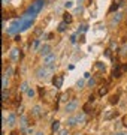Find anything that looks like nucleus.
<instances>
[{
  "label": "nucleus",
  "mask_w": 127,
  "mask_h": 135,
  "mask_svg": "<svg viewBox=\"0 0 127 135\" xmlns=\"http://www.w3.org/2000/svg\"><path fill=\"white\" fill-rule=\"evenodd\" d=\"M35 135H45V134H43V132H36Z\"/></svg>",
  "instance_id": "37998d69"
},
{
  "label": "nucleus",
  "mask_w": 127,
  "mask_h": 135,
  "mask_svg": "<svg viewBox=\"0 0 127 135\" xmlns=\"http://www.w3.org/2000/svg\"><path fill=\"white\" fill-rule=\"evenodd\" d=\"M31 48H33V50H39V48H41V39H35L33 44H31Z\"/></svg>",
  "instance_id": "4be33fe9"
},
{
  "label": "nucleus",
  "mask_w": 127,
  "mask_h": 135,
  "mask_svg": "<svg viewBox=\"0 0 127 135\" xmlns=\"http://www.w3.org/2000/svg\"><path fill=\"white\" fill-rule=\"evenodd\" d=\"M106 93H108V87H99V92H97L99 96H105Z\"/></svg>",
  "instance_id": "5701e85b"
},
{
  "label": "nucleus",
  "mask_w": 127,
  "mask_h": 135,
  "mask_svg": "<svg viewBox=\"0 0 127 135\" xmlns=\"http://www.w3.org/2000/svg\"><path fill=\"white\" fill-rule=\"evenodd\" d=\"M82 111H84L85 114H88V113H91V104L90 102H87V104L82 107Z\"/></svg>",
  "instance_id": "b1692460"
},
{
  "label": "nucleus",
  "mask_w": 127,
  "mask_h": 135,
  "mask_svg": "<svg viewBox=\"0 0 127 135\" xmlns=\"http://www.w3.org/2000/svg\"><path fill=\"white\" fill-rule=\"evenodd\" d=\"M43 5H45V0H35V2L31 3L30 6H29V9L25 11L24 15L30 17V18H35L37 14L41 12V9L43 8Z\"/></svg>",
  "instance_id": "f257e3e1"
},
{
  "label": "nucleus",
  "mask_w": 127,
  "mask_h": 135,
  "mask_svg": "<svg viewBox=\"0 0 127 135\" xmlns=\"http://www.w3.org/2000/svg\"><path fill=\"white\" fill-rule=\"evenodd\" d=\"M37 92H39V96L43 98V95H45V89H43V87H37Z\"/></svg>",
  "instance_id": "c756f323"
},
{
  "label": "nucleus",
  "mask_w": 127,
  "mask_h": 135,
  "mask_svg": "<svg viewBox=\"0 0 127 135\" xmlns=\"http://www.w3.org/2000/svg\"><path fill=\"white\" fill-rule=\"evenodd\" d=\"M51 131H52V132L60 131V122H58V120H54V122H52V125H51Z\"/></svg>",
  "instance_id": "4468645a"
},
{
  "label": "nucleus",
  "mask_w": 127,
  "mask_h": 135,
  "mask_svg": "<svg viewBox=\"0 0 127 135\" xmlns=\"http://www.w3.org/2000/svg\"><path fill=\"white\" fill-rule=\"evenodd\" d=\"M55 60H57V54H55V53H51V54L45 56V57H43V66L51 68L52 65H55Z\"/></svg>",
  "instance_id": "f03ea898"
},
{
  "label": "nucleus",
  "mask_w": 127,
  "mask_h": 135,
  "mask_svg": "<svg viewBox=\"0 0 127 135\" xmlns=\"http://www.w3.org/2000/svg\"><path fill=\"white\" fill-rule=\"evenodd\" d=\"M31 116H35V117L42 116V107H41V105H35V107L31 108Z\"/></svg>",
  "instance_id": "6e6552de"
},
{
  "label": "nucleus",
  "mask_w": 127,
  "mask_h": 135,
  "mask_svg": "<svg viewBox=\"0 0 127 135\" xmlns=\"http://www.w3.org/2000/svg\"><path fill=\"white\" fill-rule=\"evenodd\" d=\"M121 20H123V14H121V12H117L114 17L111 18V24H112V26H114V24H118Z\"/></svg>",
  "instance_id": "1a4fd4ad"
},
{
  "label": "nucleus",
  "mask_w": 127,
  "mask_h": 135,
  "mask_svg": "<svg viewBox=\"0 0 127 135\" xmlns=\"http://www.w3.org/2000/svg\"><path fill=\"white\" fill-rule=\"evenodd\" d=\"M8 99H9V90H8V89H3V90H2V101L6 102Z\"/></svg>",
  "instance_id": "2eb2a0df"
},
{
  "label": "nucleus",
  "mask_w": 127,
  "mask_h": 135,
  "mask_svg": "<svg viewBox=\"0 0 127 135\" xmlns=\"http://www.w3.org/2000/svg\"><path fill=\"white\" fill-rule=\"evenodd\" d=\"M66 123H67V126H69V128H73V126H76V125H78V120H76V116L69 117Z\"/></svg>",
  "instance_id": "f8f14e48"
},
{
  "label": "nucleus",
  "mask_w": 127,
  "mask_h": 135,
  "mask_svg": "<svg viewBox=\"0 0 127 135\" xmlns=\"http://www.w3.org/2000/svg\"><path fill=\"white\" fill-rule=\"evenodd\" d=\"M88 86H90V87L96 86V80H94V78H90V80H88Z\"/></svg>",
  "instance_id": "72a5a7b5"
},
{
  "label": "nucleus",
  "mask_w": 127,
  "mask_h": 135,
  "mask_svg": "<svg viewBox=\"0 0 127 135\" xmlns=\"http://www.w3.org/2000/svg\"><path fill=\"white\" fill-rule=\"evenodd\" d=\"M118 135H127V134H126V132H120Z\"/></svg>",
  "instance_id": "c03bdc74"
},
{
  "label": "nucleus",
  "mask_w": 127,
  "mask_h": 135,
  "mask_svg": "<svg viewBox=\"0 0 127 135\" xmlns=\"http://www.w3.org/2000/svg\"><path fill=\"white\" fill-rule=\"evenodd\" d=\"M115 135H118V134H115Z\"/></svg>",
  "instance_id": "de8ad7c7"
},
{
  "label": "nucleus",
  "mask_w": 127,
  "mask_h": 135,
  "mask_svg": "<svg viewBox=\"0 0 127 135\" xmlns=\"http://www.w3.org/2000/svg\"><path fill=\"white\" fill-rule=\"evenodd\" d=\"M66 29H67V23H64V21H61L60 24H58V27H57V30L60 32V33L66 32Z\"/></svg>",
  "instance_id": "f3484780"
},
{
  "label": "nucleus",
  "mask_w": 127,
  "mask_h": 135,
  "mask_svg": "<svg viewBox=\"0 0 127 135\" xmlns=\"http://www.w3.org/2000/svg\"><path fill=\"white\" fill-rule=\"evenodd\" d=\"M118 8H120V5H118V3H115V2H112V5H111V8H109V14L115 12Z\"/></svg>",
  "instance_id": "393cba45"
},
{
  "label": "nucleus",
  "mask_w": 127,
  "mask_h": 135,
  "mask_svg": "<svg viewBox=\"0 0 127 135\" xmlns=\"http://www.w3.org/2000/svg\"><path fill=\"white\" fill-rule=\"evenodd\" d=\"M19 41H21V36H19V35H17V36H15V42H19Z\"/></svg>",
  "instance_id": "ea45409f"
},
{
  "label": "nucleus",
  "mask_w": 127,
  "mask_h": 135,
  "mask_svg": "<svg viewBox=\"0 0 127 135\" xmlns=\"http://www.w3.org/2000/svg\"><path fill=\"white\" fill-rule=\"evenodd\" d=\"M84 78H90V72H85V74H84Z\"/></svg>",
  "instance_id": "79ce46f5"
},
{
  "label": "nucleus",
  "mask_w": 127,
  "mask_h": 135,
  "mask_svg": "<svg viewBox=\"0 0 127 135\" xmlns=\"http://www.w3.org/2000/svg\"><path fill=\"white\" fill-rule=\"evenodd\" d=\"M19 132H21V131H12V132H11V135H18Z\"/></svg>",
  "instance_id": "a19ab883"
},
{
  "label": "nucleus",
  "mask_w": 127,
  "mask_h": 135,
  "mask_svg": "<svg viewBox=\"0 0 127 135\" xmlns=\"http://www.w3.org/2000/svg\"><path fill=\"white\" fill-rule=\"evenodd\" d=\"M15 122H17V116H15L14 113H11V114L8 116V120H6V123L9 125V126H14V125H15Z\"/></svg>",
  "instance_id": "9b49d317"
},
{
  "label": "nucleus",
  "mask_w": 127,
  "mask_h": 135,
  "mask_svg": "<svg viewBox=\"0 0 127 135\" xmlns=\"http://www.w3.org/2000/svg\"><path fill=\"white\" fill-rule=\"evenodd\" d=\"M118 101H120V95H112L111 99H109V102H111L112 105H117L118 104Z\"/></svg>",
  "instance_id": "a211bd4d"
},
{
  "label": "nucleus",
  "mask_w": 127,
  "mask_h": 135,
  "mask_svg": "<svg viewBox=\"0 0 127 135\" xmlns=\"http://www.w3.org/2000/svg\"><path fill=\"white\" fill-rule=\"evenodd\" d=\"M105 56H106V57H111V50H106V51H105Z\"/></svg>",
  "instance_id": "58836bf2"
},
{
  "label": "nucleus",
  "mask_w": 127,
  "mask_h": 135,
  "mask_svg": "<svg viewBox=\"0 0 127 135\" xmlns=\"http://www.w3.org/2000/svg\"><path fill=\"white\" fill-rule=\"evenodd\" d=\"M87 30H88V26H87V24H81V26H79V29H78V33H85Z\"/></svg>",
  "instance_id": "a878e982"
},
{
  "label": "nucleus",
  "mask_w": 127,
  "mask_h": 135,
  "mask_svg": "<svg viewBox=\"0 0 127 135\" xmlns=\"http://www.w3.org/2000/svg\"><path fill=\"white\" fill-rule=\"evenodd\" d=\"M6 2H8V0H3V3H6Z\"/></svg>",
  "instance_id": "a18cd8bd"
},
{
  "label": "nucleus",
  "mask_w": 127,
  "mask_h": 135,
  "mask_svg": "<svg viewBox=\"0 0 127 135\" xmlns=\"http://www.w3.org/2000/svg\"><path fill=\"white\" fill-rule=\"evenodd\" d=\"M25 95H27V98H30V99H33L35 98V96H36V92H35V89H29V90H27V92H25Z\"/></svg>",
  "instance_id": "412c9836"
},
{
  "label": "nucleus",
  "mask_w": 127,
  "mask_h": 135,
  "mask_svg": "<svg viewBox=\"0 0 127 135\" xmlns=\"http://www.w3.org/2000/svg\"><path fill=\"white\" fill-rule=\"evenodd\" d=\"M70 42H72V44L76 42V35H72V36H70Z\"/></svg>",
  "instance_id": "c9c22d12"
},
{
  "label": "nucleus",
  "mask_w": 127,
  "mask_h": 135,
  "mask_svg": "<svg viewBox=\"0 0 127 135\" xmlns=\"http://www.w3.org/2000/svg\"><path fill=\"white\" fill-rule=\"evenodd\" d=\"M36 77L39 78V80H45V78L48 77V69H46V68H43V66L39 68V69L36 71Z\"/></svg>",
  "instance_id": "20e7f679"
},
{
  "label": "nucleus",
  "mask_w": 127,
  "mask_h": 135,
  "mask_svg": "<svg viewBox=\"0 0 127 135\" xmlns=\"http://www.w3.org/2000/svg\"><path fill=\"white\" fill-rule=\"evenodd\" d=\"M88 102H90V104H93V102H94V96H93V95H90V96H88Z\"/></svg>",
  "instance_id": "4c0bfd02"
},
{
  "label": "nucleus",
  "mask_w": 127,
  "mask_h": 135,
  "mask_svg": "<svg viewBox=\"0 0 127 135\" xmlns=\"http://www.w3.org/2000/svg\"><path fill=\"white\" fill-rule=\"evenodd\" d=\"M117 116H118V113H117L115 110H109V111L105 113L103 119H105V120H111V119H114V117H117Z\"/></svg>",
  "instance_id": "0eeeda50"
},
{
  "label": "nucleus",
  "mask_w": 127,
  "mask_h": 135,
  "mask_svg": "<svg viewBox=\"0 0 127 135\" xmlns=\"http://www.w3.org/2000/svg\"><path fill=\"white\" fill-rule=\"evenodd\" d=\"M121 74H123V69H121V66H114V69H112V77L114 78H120Z\"/></svg>",
  "instance_id": "9d476101"
},
{
  "label": "nucleus",
  "mask_w": 127,
  "mask_h": 135,
  "mask_svg": "<svg viewBox=\"0 0 127 135\" xmlns=\"http://www.w3.org/2000/svg\"><path fill=\"white\" fill-rule=\"evenodd\" d=\"M120 54H121V56H126V54H127V44H124V45L121 47V50H120Z\"/></svg>",
  "instance_id": "cd10ccee"
},
{
  "label": "nucleus",
  "mask_w": 127,
  "mask_h": 135,
  "mask_svg": "<svg viewBox=\"0 0 127 135\" xmlns=\"http://www.w3.org/2000/svg\"><path fill=\"white\" fill-rule=\"evenodd\" d=\"M75 135H79V134H75Z\"/></svg>",
  "instance_id": "49530a36"
},
{
  "label": "nucleus",
  "mask_w": 127,
  "mask_h": 135,
  "mask_svg": "<svg viewBox=\"0 0 127 135\" xmlns=\"http://www.w3.org/2000/svg\"><path fill=\"white\" fill-rule=\"evenodd\" d=\"M58 135H70V134H69V129H60Z\"/></svg>",
  "instance_id": "2f4dec72"
},
{
  "label": "nucleus",
  "mask_w": 127,
  "mask_h": 135,
  "mask_svg": "<svg viewBox=\"0 0 127 135\" xmlns=\"http://www.w3.org/2000/svg\"><path fill=\"white\" fill-rule=\"evenodd\" d=\"M39 54L42 56V57L51 54V45H49V44H45V45H42V47L39 48Z\"/></svg>",
  "instance_id": "39448f33"
},
{
  "label": "nucleus",
  "mask_w": 127,
  "mask_h": 135,
  "mask_svg": "<svg viewBox=\"0 0 127 135\" xmlns=\"http://www.w3.org/2000/svg\"><path fill=\"white\" fill-rule=\"evenodd\" d=\"M96 69H100V71L103 69V71H105V65H103L102 62H97V63H96Z\"/></svg>",
  "instance_id": "c85d7f7f"
},
{
  "label": "nucleus",
  "mask_w": 127,
  "mask_h": 135,
  "mask_svg": "<svg viewBox=\"0 0 127 135\" xmlns=\"http://www.w3.org/2000/svg\"><path fill=\"white\" fill-rule=\"evenodd\" d=\"M63 75H55L54 78H52V84H54L55 89H60L61 86H63Z\"/></svg>",
  "instance_id": "423d86ee"
},
{
  "label": "nucleus",
  "mask_w": 127,
  "mask_h": 135,
  "mask_svg": "<svg viewBox=\"0 0 127 135\" xmlns=\"http://www.w3.org/2000/svg\"><path fill=\"white\" fill-rule=\"evenodd\" d=\"M84 84H85L84 80H79L78 83H76V87H78V89H82V87H84Z\"/></svg>",
  "instance_id": "473e14b6"
},
{
  "label": "nucleus",
  "mask_w": 127,
  "mask_h": 135,
  "mask_svg": "<svg viewBox=\"0 0 127 135\" xmlns=\"http://www.w3.org/2000/svg\"><path fill=\"white\" fill-rule=\"evenodd\" d=\"M76 108H78V101H76V99H72V101L66 102L64 111H66V113H73V111H76Z\"/></svg>",
  "instance_id": "7ed1b4c3"
},
{
  "label": "nucleus",
  "mask_w": 127,
  "mask_h": 135,
  "mask_svg": "<svg viewBox=\"0 0 127 135\" xmlns=\"http://www.w3.org/2000/svg\"><path fill=\"white\" fill-rule=\"evenodd\" d=\"M76 120H78V123H85V113L84 111L76 114Z\"/></svg>",
  "instance_id": "dca6fc26"
},
{
  "label": "nucleus",
  "mask_w": 127,
  "mask_h": 135,
  "mask_svg": "<svg viewBox=\"0 0 127 135\" xmlns=\"http://www.w3.org/2000/svg\"><path fill=\"white\" fill-rule=\"evenodd\" d=\"M33 134H35V131H33L31 128H27L25 129V132H24V135H33Z\"/></svg>",
  "instance_id": "7c9ffc66"
},
{
  "label": "nucleus",
  "mask_w": 127,
  "mask_h": 135,
  "mask_svg": "<svg viewBox=\"0 0 127 135\" xmlns=\"http://www.w3.org/2000/svg\"><path fill=\"white\" fill-rule=\"evenodd\" d=\"M2 86H3V89H8V75L2 77Z\"/></svg>",
  "instance_id": "bb28decb"
},
{
  "label": "nucleus",
  "mask_w": 127,
  "mask_h": 135,
  "mask_svg": "<svg viewBox=\"0 0 127 135\" xmlns=\"http://www.w3.org/2000/svg\"><path fill=\"white\" fill-rule=\"evenodd\" d=\"M18 53H19L18 48L11 50V60H12V62H17V60H18Z\"/></svg>",
  "instance_id": "ddd939ff"
},
{
  "label": "nucleus",
  "mask_w": 127,
  "mask_h": 135,
  "mask_svg": "<svg viewBox=\"0 0 127 135\" xmlns=\"http://www.w3.org/2000/svg\"><path fill=\"white\" fill-rule=\"evenodd\" d=\"M63 21L67 23V24H70V23H72V15H70L69 12H66L64 15H63Z\"/></svg>",
  "instance_id": "6ab92c4d"
},
{
  "label": "nucleus",
  "mask_w": 127,
  "mask_h": 135,
  "mask_svg": "<svg viewBox=\"0 0 127 135\" xmlns=\"http://www.w3.org/2000/svg\"><path fill=\"white\" fill-rule=\"evenodd\" d=\"M18 114H24V108H23L21 105L18 107Z\"/></svg>",
  "instance_id": "e433bc0d"
},
{
  "label": "nucleus",
  "mask_w": 127,
  "mask_h": 135,
  "mask_svg": "<svg viewBox=\"0 0 127 135\" xmlns=\"http://www.w3.org/2000/svg\"><path fill=\"white\" fill-rule=\"evenodd\" d=\"M29 89H30V87H29V83H27V81H23V83H21V86H19V90L25 93Z\"/></svg>",
  "instance_id": "aec40b11"
},
{
  "label": "nucleus",
  "mask_w": 127,
  "mask_h": 135,
  "mask_svg": "<svg viewBox=\"0 0 127 135\" xmlns=\"http://www.w3.org/2000/svg\"><path fill=\"white\" fill-rule=\"evenodd\" d=\"M60 101H63V102H66V101H67V93H64V95H61V96H60Z\"/></svg>",
  "instance_id": "f704fd0d"
}]
</instances>
